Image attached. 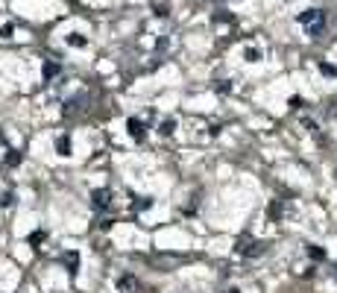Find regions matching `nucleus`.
<instances>
[{"mask_svg":"<svg viewBox=\"0 0 337 293\" xmlns=\"http://www.w3.org/2000/svg\"><path fill=\"white\" fill-rule=\"evenodd\" d=\"M299 24H302L311 35H320L322 30H325V15H322L320 9H311V12H305V15L299 18Z\"/></svg>","mask_w":337,"mask_h":293,"instance_id":"nucleus-1","label":"nucleus"},{"mask_svg":"<svg viewBox=\"0 0 337 293\" xmlns=\"http://www.w3.org/2000/svg\"><path fill=\"white\" fill-rule=\"evenodd\" d=\"M129 132H132V138H144V123H141V121H129Z\"/></svg>","mask_w":337,"mask_h":293,"instance_id":"nucleus-2","label":"nucleus"},{"mask_svg":"<svg viewBox=\"0 0 337 293\" xmlns=\"http://www.w3.org/2000/svg\"><path fill=\"white\" fill-rule=\"evenodd\" d=\"M106 206H109V193H106V190H100V193L94 197V208H106Z\"/></svg>","mask_w":337,"mask_h":293,"instance_id":"nucleus-3","label":"nucleus"}]
</instances>
